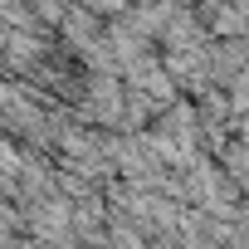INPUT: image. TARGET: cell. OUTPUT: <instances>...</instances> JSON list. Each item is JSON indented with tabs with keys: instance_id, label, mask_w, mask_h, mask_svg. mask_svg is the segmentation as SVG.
<instances>
[{
	"instance_id": "2",
	"label": "cell",
	"mask_w": 249,
	"mask_h": 249,
	"mask_svg": "<svg viewBox=\"0 0 249 249\" xmlns=\"http://www.w3.org/2000/svg\"><path fill=\"white\" fill-rule=\"evenodd\" d=\"M73 5H83V10H93V15H122V10H127V0H73Z\"/></svg>"
},
{
	"instance_id": "1",
	"label": "cell",
	"mask_w": 249,
	"mask_h": 249,
	"mask_svg": "<svg viewBox=\"0 0 249 249\" xmlns=\"http://www.w3.org/2000/svg\"><path fill=\"white\" fill-rule=\"evenodd\" d=\"M103 15H93V10H83V5H64V15H59V30H64V39L69 44H93L98 35H103V25H98Z\"/></svg>"
},
{
	"instance_id": "3",
	"label": "cell",
	"mask_w": 249,
	"mask_h": 249,
	"mask_svg": "<svg viewBox=\"0 0 249 249\" xmlns=\"http://www.w3.org/2000/svg\"><path fill=\"white\" fill-rule=\"evenodd\" d=\"M239 132H244V142H249V107L239 112Z\"/></svg>"
}]
</instances>
